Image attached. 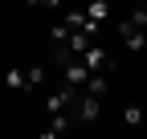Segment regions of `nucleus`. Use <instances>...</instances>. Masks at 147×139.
Wrapping results in <instances>:
<instances>
[{
	"mask_svg": "<svg viewBox=\"0 0 147 139\" xmlns=\"http://www.w3.org/2000/svg\"><path fill=\"white\" fill-rule=\"evenodd\" d=\"M78 90H82V86H61V90H53L49 98H45V115H57V111H65L69 107V102H78Z\"/></svg>",
	"mask_w": 147,
	"mask_h": 139,
	"instance_id": "nucleus-1",
	"label": "nucleus"
},
{
	"mask_svg": "<svg viewBox=\"0 0 147 139\" xmlns=\"http://www.w3.org/2000/svg\"><path fill=\"white\" fill-rule=\"evenodd\" d=\"M119 37H123V45L131 49V53H139V49L147 45V33H143V29H139V25L131 21V16H127V21L119 25Z\"/></svg>",
	"mask_w": 147,
	"mask_h": 139,
	"instance_id": "nucleus-2",
	"label": "nucleus"
},
{
	"mask_svg": "<svg viewBox=\"0 0 147 139\" xmlns=\"http://www.w3.org/2000/svg\"><path fill=\"white\" fill-rule=\"evenodd\" d=\"M98 115H102V98L98 94H78V123H98Z\"/></svg>",
	"mask_w": 147,
	"mask_h": 139,
	"instance_id": "nucleus-3",
	"label": "nucleus"
},
{
	"mask_svg": "<svg viewBox=\"0 0 147 139\" xmlns=\"http://www.w3.org/2000/svg\"><path fill=\"white\" fill-rule=\"evenodd\" d=\"M82 65L90 70V74H94V70H115V61L106 57V49H102V45H94V41L86 45V53H82Z\"/></svg>",
	"mask_w": 147,
	"mask_h": 139,
	"instance_id": "nucleus-4",
	"label": "nucleus"
},
{
	"mask_svg": "<svg viewBox=\"0 0 147 139\" xmlns=\"http://www.w3.org/2000/svg\"><path fill=\"white\" fill-rule=\"evenodd\" d=\"M86 78H90V70L82 65V57H69L65 61V82L69 86H86Z\"/></svg>",
	"mask_w": 147,
	"mask_h": 139,
	"instance_id": "nucleus-5",
	"label": "nucleus"
},
{
	"mask_svg": "<svg viewBox=\"0 0 147 139\" xmlns=\"http://www.w3.org/2000/svg\"><path fill=\"white\" fill-rule=\"evenodd\" d=\"M90 41H94V37H86L82 29H69V37H65V45H69V53H74V57H82Z\"/></svg>",
	"mask_w": 147,
	"mask_h": 139,
	"instance_id": "nucleus-6",
	"label": "nucleus"
},
{
	"mask_svg": "<svg viewBox=\"0 0 147 139\" xmlns=\"http://www.w3.org/2000/svg\"><path fill=\"white\" fill-rule=\"evenodd\" d=\"M61 131H69V115H65V111H57V115H49V127H45V139H53V135H61Z\"/></svg>",
	"mask_w": 147,
	"mask_h": 139,
	"instance_id": "nucleus-7",
	"label": "nucleus"
},
{
	"mask_svg": "<svg viewBox=\"0 0 147 139\" xmlns=\"http://www.w3.org/2000/svg\"><path fill=\"white\" fill-rule=\"evenodd\" d=\"M4 86H8V90H16V94H21V90H29V86H25V70H21V65H8Z\"/></svg>",
	"mask_w": 147,
	"mask_h": 139,
	"instance_id": "nucleus-8",
	"label": "nucleus"
},
{
	"mask_svg": "<svg viewBox=\"0 0 147 139\" xmlns=\"http://www.w3.org/2000/svg\"><path fill=\"white\" fill-rule=\"evenodd\" d=\"M86 94H98V98H106V78H102V70H94V74L86 78V86H82Z\"/></svg>",
	"mask_w": 147,
	"mask_h": 139,
	"instance_id": "nucleus-9",
	"label": "nucleus"
},
{
	"mask_svg": "<svg viewBox=\"0 0 147 139\" xmlns=\"http://www.w3.org/2000/svg\"><path fill=\"white\" fill-rule=\"evenodd\" d=\"M86 16H94V21H106V16H110V0H90V4H86Z\"/></svg>",
	"mask_w": 147,
	"mask_h": 139,
	"instance_id": "nucleus-10",
	"label": "nucleus"
},
{
	"mask_svg": "<svg viewBox=\"0 0 147 139\" xmlns=\"http://www.w3.org/2000/svg\"><path fill=\"white\" fill-rule=\"evenodd\" d=\"M123 123H127V127H139V123H143V111L135 107V102H127V107H123Z\"/></svg>",
	"mask_w": 147,
	"mask_h": 139,
	"instance_id": "nucleus-11",
	"label": "nucleus"
},
{
	"mask_svg": "<svg viewBox=\"0 0 147 139\" xmlns=\"http://www.w3.org/2000/svg\"><path fill=\"white\" fill-rule=\"evenodd\" d=\"M41 82H45V65H29L25 70V86L33 90V86H41Z\"/></svg>",
	"mask_w": 147,
	"mask_h": 139,
	"instance_id": "nucleus-12",
	"label": "nucleus"
},
{
	"mask_svg": "<svg viewBox=\"0 0 147 139\" xmlns=\"http://www.w3.org/2000/svg\"><path fill=\"white\" fill-rule=\"evenodd\" d=\"M65 37H69V25L65 21H53L49 25V41H65Z\"/></svg>",
	"mask_w": 147,
	"mask_h": 139,
	"instance_id": "nucleus-13",
	"label": "nucleus"
},
{
	"mask_svg": "<svg viewBox=\"0 0 147 139\" xmlns=\"http://www.w3.org/2000/svg\"><path fill=\"white\" fill-rule=\"evenodd\" d=\"M131 21H135L139 29H147V8H143V4H135V12H131Z\"/></svg>",
	"mask_w": 147,
	"mask_h": 139,
	"instance_id": "nucleus-14",
	"label": "nucleus"
},
{
	"mask_svg": "<svg viewBox=\"0 0 147 139\" xmlns=\"http://www.w3.org/2000/svg\"><path fill=\"white\" fill-rule=\"evenodd\" d=\"M41 8H61V0H41Z\"/></svg>",
	"mask_w": 147,
	"mask_h": 139,
	"instance_id": "nucleus-15",
	"label": "nucleus"
},
{
	"mask_svg": "<svg viewBox=\"0 0 147 139\" xmlns=\"http://www.w3.org/2000/svg\"><path fill=\"white\" fill-rule=\"evenodd\" d=\"M25 4H29V8H41V0H25Z\"/></svg>",
	"mask_w": 147,
	"mask_h": 139,
	"instance_id": "nucleus-16",
	"label": "nucleus"
},
{
	"mask_svg": "<svg viewBox=\"0 0 147 139\" xmlns=\"http://www.w3.org/2000/svg\"><path fill=\"white\" fill-rule=\"evenodd\" d=\"M135 4H143V0H135Z\"/></svg>",
	"mask_w": 147,
	"mask_h": 139,
	"instance_id": "nucleus-17",
	"label": "nucleus"
}]
</instances>
